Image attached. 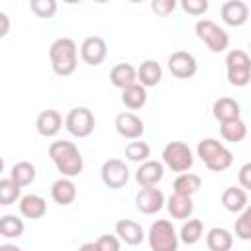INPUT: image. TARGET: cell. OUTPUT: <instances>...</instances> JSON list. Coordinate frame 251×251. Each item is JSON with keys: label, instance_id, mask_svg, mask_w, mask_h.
I'll list each match as a JSON object with an SVG mask.
<instances>
[{"label": "cell", "instance_id": "8992f818", "mask_svg": "<svg viewBox=\"0 0 251 251\" xmlns=\"http://www.w3.org/2000/svg\"><path fill=\"white\" fill-rule=\"evenodd\" d=\"M227 80L233 86H245L251 78V59L243 49H231L226 57Z\"/></svg>", "mask_w": 251, "mask_h": 251}, {"label": "cell", "instance_id": "ba28073f", "mask_svg": "<svg viewBox=\"0 0 251 251\" xmlns=\"http://www.w3.org/2000/svg\"><path fill=\"white\" fill-rule=\"evenodd\" d=\"M94 126H96L94 114L88 108H84V106L73 108L65 116V127L75 137H88L94 131Z\"/></svg>", "mask_w": 251, "mask_h": 251}, {"label": "cell", "instance_id": "e0dca14e", "mask_svg": "<svg viewBox=\"0 0 251 251\" xmlns=\"http://www.w3.org/2000/svg\"><path fill=\"white\" fill-rule=\"evenodd\" d=\"M51 198L61 204V206H69L76 200V184L73 182V178L69 176H61L51 184Z\"/></svg>", "mask_w": 251, "mask_h": 251}, {"label": "cell", "instance_id": "d590c367", "mask_svg": "<svg viewBox=\"0 0 251 251\" xmlns=\"http://www.w3.org/2000/svg\"><path fill=\"white\" fill-rule=\"evenodd\" d=\"M180 8L184 14H190V16H202L208 12V0H178Z\"/></svg>", "mask_w": 251, "mask_h": 251}, {"label": "cell", "instance_id": "f1b7e54d", "mask_svg": "<svg viewBox=\"0 0 251 251\" xmlns=\"http://www.w3.org/2000/svg\"><path fill=\"white\" fill-rule=\"evenodd\" d=\"M25 224L22 218H18L16 214H6L0 218V235L6 239H18L24 235Z\"/></svg>", "mask_w": 251, "mask_h": 251}, {"label": "cell", "instance_id": "d6a6232c", "mask_svg": "<svg viewBox=\"0 0 251 251\" xmlns=\"http://www.w3.org/2000/svg\"><path fill=\"white\" fill-rule=\"evenodd\" d=\"M149 153H151V147L145 143V141H129L126 145V157L133 163H141L145 159H149Z\"/></svg>", "mask_w": 251, "mask_h": 251}, {"label": "cell", "instance_id": "f35d334b", "mask_svg": "<svg viewBox=\"0 0 251 251\" xmlns=\"http://www.w3.org/2000/svg\"><path fill=\"white\" fill-rule=\"evenodd\" d=\"M239 184L241 188H251V163H245L241 169H239Z\"/></svg>", "mask_w": 251, "mask_h": 251}, {"label": "cell", "instance_id": "4fadbf2b", "mask_svg": "<svg viewBox=\"0 0 251 251\" xmlns=\"http://www.w3.org/2000/svg\"><path fill=\"white\" fill-rule=\"evenodd\" d=\"M116 129L122 137L126 139H139L145 131V126H143V120L133 114V112H120L116 116Z\"/></svg>", "mask_w": 251, "mask_h": 251}, {"label": "cell", "instance_id": "ac0fdd59", "mask_svg": "<svg viewBox=\"0 0 251 251\" xmlns=\"http://www.w3.org/2000/svg\"><path fill=\"white\" fill-rule=\"evenodd\" d=\"M47 212V202L39 194H25L20 198V214L27 220H39Z\"/></svg>", "mask_w": 251, "mask_h": 251}, {"label": "cell", "instance_id": "7c38bea8", "mask_svg": "<svg viewBox=\"0 0 251 251\" xmlns=\"http://www.w3.org/2000/svg\"><path fill=\"white\" fill-rule=\"evenodd\" d=\"M108 55V45L104 41V37L100 35H88L82 43H80V59L86 65H100Z\"/></svg>", "mask_w": 251, "mask_h": 251}, {"label": "cell", "instance_id": "4316f807", "mask_svg": "<svg viewBox=\"0 0 251 251\" xmlns=\"http://www.w3.org/2000/svg\"><path fill=\"white\" fill-rule=\"evenodd\" d=\"M202 186V178L194 173H180L175 182H173V192L176 194H184V196H194Z\"/></svg>", "mask_w": 251, "mask_h": 251}, {"label": "cell", "instance_id": "44dd1931", "mask_svg": "<svg viewBox=\"0 0 251 251\" xmlns=\"http://www.w3.org/2000/svg\"><path fill=\"white\" fill-rule=\"evenodd\" d=\"M212 114L218 122H227V120H235L241 118V106L237 100L229 98V96H222L214 102L212 106Z\"/></svg>", "mask_w": 251, "mask_h": 251}, {"label": "cell", "instance_id": "b9f144b4", "mask_svg": "<svg viewBox=\"0 0 251 251\" xmlns=\"http://www.w3.org/2000/svg\"><path fill=\"white\" fill-rule=\"evenodd\" d=\"M2 171H4V159L0 157V173H2Z\"/></svg>", "mask_w": 251, "mask_h": 251}, {"label": "cell", "instance_id": "5b68a950", "mask_svg": "<svg viewBox=\"0 0 251 251\" xmlns=\"http://www.w3.org/2000/svg\"><path fill=\"white\" fill-rule=\"evenodd\" d=\"M147 241L153 251H176L178 233L175 231V227L169 220H157L149 227Z\"/></svg>", "mask_w": 251, "mask_h": 251}, {"label": "cell", "instance_id": "1f68e13d", "mask_svg": "<svg viewBox=\"0 0 251 251\" xmlns=\"http://www.w3.org/2000/svg\"><path fill=\"white\" fill-rule=\"evenodd\" d=\"M22 186L14 178H0V206H10L20 200Z\"/></svg>", "mask_w": 251, "mask_h": 251}, {"label": "cell", "instance_id": "7a4b0ae2", "mask_svg": "<svg viewBox=\"0 0 251 251\" xmlns=\"http://www.w3.org/2000/svg\"><path fill=\"white\" fill-rule=\"evenodd\" d=\"M76 57H78V49H76L75 39L71 37H59L49 47L51 69L57 76L73 75L76 71Z\"/></svg>", "mask_w": 251, "mask_h": 251}, {"label": "cell", "instance_id": "7402d4cb", "mask_svg": "<svg viewBox=\"0 0 251 251\" xmlns=\"http://www.w3.org/2000/svg\"><path fill=\"white\" fill-rule=\"evenodd\" d=\"M163 78V69L155 59H147L137 67V82L143 84L145 88L157 86Z\"/></svg>", "mask_w": 251, "mask_h": 251}, {"label": "cell", "instance_id": "603a6c76", "mask_svg": "<svg viewBox=\"0 0 251 251\" xmlns=\"http://www.w3.org/2000/svg\"><path fill=\"white\" fill-rule=\"evenodd\" d=\"M110 82L116 86V88H126L133 82H137V69L129 63H118L112 67L110 71Z\"/></svg>", "mask_w": 251, "mask_h": 251}, {"label": "cell", "instance_id": "ffe728a7", "mask_svg": "<svg viewBox=\"0 0 251 251\" xmlns=\"http://www.w3.org/2000/svg\"><path fill=\"white\" fill-rule=\"evenodd\" d=\"M116 235L127 245H139L145 237V231L133 220H120L116 222Z\"/></svg>", "mask_w": 251, "mask_h": 251}, {"label": "cell", "instance_id": "30bf717a", "mask_svg": "<svg viewBox=\"0 0 251 251\" xmlns=\"http://www.w3.org/2000/svg\"><path fill=\"white\" fill-rule=\"evenodd\" d=\"M163 206H165V194L155 186H141L139 192L135 194V208L145 216L157 214Z\"/></svg>", "mask_w": 251, "mask_h": 251}, {"label": "cell", "instance_id": "d6986e66", "mask_svg": "<svg viewBox=\"0 0 251 251\" xmlns=\"http://www.w3.org/2000/svg\"><path fill=\"white\" fill-rule=\"evenodd\" d=\"M165 204H167L169 214H171L175 220H186V218H190L192 212H194L192 196H184V194L173 192V194L165 200Z\"/></svg>", "mask_w": 251, "mask_h": 251}, {"label": "cell", "instance_id": "f546056e", "mask_svg": "<svg viewBox=\"0 0 251 251\" xmlns=\"http://www.w3.org/2000/svg\"><path fill=\"white\" fill-rule=\"evenodd\" d=\"M202 231H204V226L200 220H196V218L188 220L186 218V222L182 224V227L178 231V241H182L186 245H194L202 237Z\"/></svg>", "mask_w": 251, "mask_h": 251}, {"label": "cell", "instance_id": "9c48e42d", "mask_svg": "<svg viewBox=\"0 0 251 251\" xmlns=\"http://www.w3.org/2000/svg\"><path fill=\"white\" fill-rule=\"evenodd\" d=\"M100 176L108 188H124L129 180V169L122 159H108L100 169Z\"/></svg>", "mask_w": 251, "mask_h": 251}, {"label": "cell", "instance_id": "60d3db41", "mask_svg": "<svg viewBox=\"0 0 251 251\" xmlns=\"http://www.w3.org/2000/svg\"><path fill=\"white\" fill-rule=\"evenodd\" d=\"M65 4H78V2H82V0H63Z\"/></svg>", "mask_w": 251, "mask_h": 251}, {"label": "cell", "instance_id": "cb8c5ba5", "mask_svg": "<svg viewBox=\"0 0 251 251\" xmlns=\"http://www.w3.org/2000/svg\"><path fill=\"white\" fill-rule=\"evenodd\" d=\"M147 102V88L139 82H133L126 88H122V104L129 110H139Z\"/></svg>", "mask_w": 251, "mask_h": 251}, {"label": "cell", "instance_id": "8d00e7d4", "mask_svg": "<svg viewBox=\"0 0 251 251\" xmlns=\"http://www.w3.org/2000/svg\"><path fill=\"white\" fill-rule=\"evenodd\" d=\"M176 4H178V0H151V10H153L155 16L167 18L175 12Z\"/></svg>", "mask_w": 251, "mask_h": 251}, {"label": "cell", "instance_id": "7bdbcfd3", "mask_svg": "<svg viewBox=\"0 0 251 251\" xmlns=\"http://www.w3.org/2000/svg\"><path fill=\"white\" fill-rule=\"evenodd\" d=\"M94 2H98V4H106V2H110V0H94Z\"/></svg>", "mask_w": 251, "mask_h": 251}, {"label": "cell", "instance_id": "836d02e7", "mask_svg": "<svg viewBox=\"0 0 251 251\" xmlns=\"http://www.w3.org/2000/svg\"><path fill=\"white\" fill-rule=\"evenodd\" d=\"M29 8L37 18L49 20L57 14V0H29Z\"/></svg>", "mask_w": 251, "mask_h": 251}, {"label": "cell", "instance_id": "e575fe53", "mask_svg": "<svg viewBox=\"0 0 251 251\" xmlns=\"http://www.w3.org/2000/svg\"><path fill=\"white\" fill-rule=\"evenodd\" d=\"M235 235L243 241L251 239V208L245 206L241 210V216L235 220Z\"/></svg>", "mask_w": 251, "mask_h": 251}, {"label": "cell", "instance_id": "6da1fadb", "mask_svg": "<svg viewBox=\"0 0 251 251\" xmlns=\"http://www.w3.org/2000/svg\"><path fill=\"white\" fill-rule=\"evenodd\" d=\"M49 157L63 176L73 178V176H78L82 173L84 161H82L78 147L73 141H65V139L53 141L49 145Z\"/></svg>", "mask_w": 251, "mask_h": 251}, {"label": "cell", "instance_id": "484cf974", "mask_svg": "<svg viewBox=\"0 0 251 251\" xmlns=\"http://www.w3.org/2000/svg\"><path fill=\"white\" fill-rule=\"evenodd\" d=\"M206 245L210 251H229L233 245V235L226 227H212L206 233Z\"/></svg>", "mask_w": 251, "mask_h": 251}, {"label": "cell", "instance_id": "277c9868", "mask_svg": "<svg viewBox=\"0 0 251 251\" xmlns=\"http://www.w3.org/2000/svg\"><path fill=\"white\" fill-rule=\"evenodd\" d=\"M194 31L198 35V39L212 51V53H222L227 49L229 45V35L226 33L224 27H220L216 22L204 18V20H198L196 25H194Z\"/></svg>", "mask_w": 251, "mask_h": 251}, {"label": "cell", "instance_id": "ee69618b", "mask_svg": "<svg viewBox=\"0 0 251 251\" xmlns=\"http://www.w3.org/2000/svg\"><path fill=\"white\" fill-rule=\"evenodd\" d=\"M127 2H131V4H139V2H143V0H127Z\"/></svg>", "mask_w": 251, "mask_h": 251}, {"label": "cell", "instance_id": "d4e9b609", "mask_svg": "<svg viewBox=\"0 0 251 251\" xmlns=\"http://www.w3.org/2000/svg\"><path fill=\"white\" fill-rule=\"evenodd\" d=\"M222 206L227 212L239 214L247 206V190L245 188H237V186H227L222 192Z\"/></svg>", "mask_w": 251, "mask_h": 251}, {"label": "cell", "instance_id": "4dcf8cb0", "mask_svg": "<svg viewBox=\"0 0 251 251\" xmlns=\"http://www.w3.org/2000/svg\"><path fill=\"white\" fill-rule=\"evenodd\" d=\"M10 178H14L20 186H27V184H31L35 180V167L29 161H18L12 167Z\"/></svg>", "mask_w": 251, "mask_h": 251}, {"label": "cell", "instance_id": "2e32d148", "mask_svg": "<svg viewBox=\"0 0 251 251\" xmlns=\"http://www.w3.org/2000/svg\"><path fill=\"white\" fill-rule=\"evenodd\" d=\"M63 127V118L57 110H43L35 120V129L43 137H55Z\"/></svg>", "mask_w": 251, "mask_h": 251}, {"label": "cell", "instance_id": "8fae6325", "mask_svg": "<svg viewBox=\"0 0 251 251\" xmlns=\"http://www.w3.org/2000/svg\"><path fill=\"white\" fill-rule=\"evenodd\" d=\"M169 71L176 78H190L196 75L198 63H196L192 53L178 49V51H173L169 57Z\"/></svg>", "mask_w": 251, "mask_h": 251}, {"label": "cell", "instance_id": "ab89813d", "mask_svg": "<svg viewBox=\"0 0 251 251\" xmlns=\"http://www.w3.org/2000/svg\"><path fill=\"white\" fill-rule=\"evenodd\" d=\"M10 25H12V22H10L8 14L0 12V39L8 35V31H10Z\"/></svg>", "mask_w": 251, "mask_h": 251}, {"label": "cell", "instance_id": "74e56055", "mask_svg": "<svg viewBox=\"0 0 251 251\" xmlns=\"http://www.w3.org/2000/svg\"><path fill=\"white\" fill-rule=\"evenodd\" d=\"M94 245H96V251H118V249L122 247L120 239H118L116 235H110V233L100 235V237L94 241Z\"/></svg>", "mask_w": 251, "mask_h": 251}, {"label": "cell", "instance_id": "52a82bcc", "mask_svg": "<svg viewBox=\"0 0 251 251\" xmlns=\"http://www.w3.org/2000/svg\"><path fill=\"white\" fill-rule=\"evenodd\" d=\"M163 165H167L173 173H184L194 165L192 149L182 141H169L163 147Z\"/></svg>", "mask_w": 251, "mask_h": 251}, {"label": "cell", "instance_id": "5bb4252c", "mask_svg": "<svg viewBox=\"0 0 251 251\" xmlns=\"http://www.w3.org/2000/svg\"><path fill=\"white\" fill-rule=\"evenodd\" d=\"M222 20L231 27H241L249 20V6L243 0H226L222 4Z\"/></svg>", "mask_w": 251, "mask_h": 251}, {"label": "cell", "instance_id": "3957f363", "mask_svg": "<svg viewBox=\"0 0 251 251\" xmlns=\"http://www.w3.org/2000/svg\"><path fill=\"white\" fill-rule=\"evenodd\" d=\"M196 153L202 159V163L206 165V169H210L214 173H222V171L229 169L231 163H233L231 151L224 143H220L218 139H214V137L202 139L198 143V147H196Z\"/></svg>", "mask_w": 251, "mask_h": 251}, {"label": "cell", "instance_id": "83f0119b", "mask_svg": "<svg viewBox=\"0 0 251 251\" xmlns=\"http://www.w3.org/2000/svg\"><path fill=\"white\" fill-rule=\"evenodd\" d=\"M220 133L226 141H231V143H239L245 139L247 135V126L241 118H235V120H227V122H220Z\"/></svg>", "mask_w": 251, "mask_h": 251}, {"label": "cell", "instance_id": "9a60e30c", "mask_svg": "<svg viewBox=\"0 0 251 251\" xmlns=\"http://www.w3.org/2000/svg\"><path fill=\"white\" fill-rule=\"evenodd\" d=\"M163 175H165L163 163L145 159V161H141V165L135 171V182L139 186H157L161 182Z\"/></svg>", "mask_w": 251, "mask_h": 251}]
</instances>
